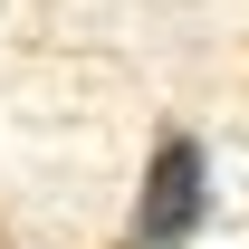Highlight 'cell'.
I'll list each match as a JSON object with an SVG mask.
<instances>
[{
	"mask_svg": "<svg viewBox=\"0 0 249 249\" xmlns=\"http://www.w3.org/2000/svg\"><path fill=\"white\" fill-rule=\"evenodd\" d=\"M201 220H211V163L192 134H163L134 192V220H124V249H182L201 240Z\"/></svg>",
	"mask_w": 249,
	"mask_h": 249,
	"instance_id": "1",
	"label": "cell"
}]
</instances>
